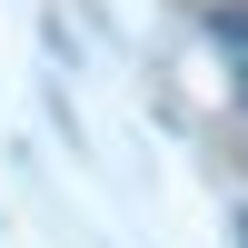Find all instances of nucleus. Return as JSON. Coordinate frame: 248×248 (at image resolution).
I'll use <instances>...</instances> for the list:
<instances>
[{"label":"nucleus","mask_w":248,"mask_h":248,"mask_svg":"<svg viewBox=\"0 0 248 248\" xmlns=\"http://www.w3.org/2000/svg\"><path fill=\"white\" fill-rule=\"evenodd\" d=\"M209 30H229V40H248V10H209Z\"/></svg>","instance_id":"obj_1"},{"label":"nucleus","mask_w":248,"mask_h":248,"mask_svg":"<svg viewBox=\"0 0 248 248\" xmlns=\"http://www.w3.org/2000/svg\"><path fill=\"white\" fill-rule=\"evenodd\" d=\"M238 109H248V60H238Z\"/></svg>","instance_id":"obj_2"},{"label":"nucleus","mask_w":248,"mask_h":248,"mask_svg":"<svg viewBox=\"0 0 248 248\" xmlns=\"http://www.w3.org/2000/svg\"><path fill=\"white\" fill-rule=\"evenodd\" d=\"M238 248H248V209H238Z\"/></svg>","instance_id":"obj_3"}]
</instances>
